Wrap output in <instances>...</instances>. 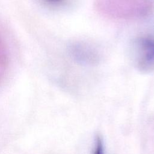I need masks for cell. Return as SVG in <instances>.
Wrapping results in <instances>:
<instances>
[{
    "label": "cell",
    "mask_w": 154,
    "mask_h": 154,
    "mask_svg": "<svg viewBox=\"0 0 154 154\" xmlns=\"http://www.w3.org/2000/svg\"><path fill=\"white\" fill-rule=\"evenodd\" d=\"M141 59L140 66L147 68L154 66V38H144L140 41Z\"/></svg>",
    "instance_id": "obj_1"
},
{
    "label": "cell",
    "mask_w": 154,
    "mask_h": 154,
    "mask_svg": "<svg viewBox=\"0 0 154 154\" xmlns=\"http://www.w3.org/2000/svg\"><path fill=\"white\" fill-rule=\"evenodd\" d=\"M8 66V54L6 46L0 36V80L4 76Z\"/></svg>",
    "instance_id": "obj_2"
},
{
    "label": "cell",
    "mask_w": 154,
    "mask_h": 154,
    "mask_svg": "<svg viewBox=\"0 0 154 154\" xmlns=\"http://www.w3.org/2000/svg\"><path fill=\"white\" fill-rule=\"evenodd\" d=\"M93 154H104V147L102 137L100 135H97L96 137L95 146Z\"/></svg>",
    "instance_id": "obj_3"
},
{
    "label": "cell",
    "mask_w": 154,
    "mask_h": 154,
    "mask_svg": "<svg viewBox=\"0 0 154 154\" xmlns=\"http://www.w3.org/2000/svg\"><path fill=\"white\" fill-rule=\"evenodd\" d=\"M46 4L51 6H57L64 3L66 0H43Z\"/></svg>",
    "instance_id": "obj_4"
}]
</instances>
